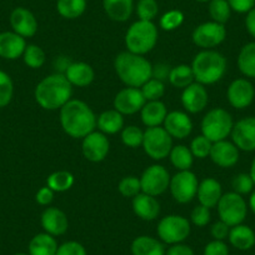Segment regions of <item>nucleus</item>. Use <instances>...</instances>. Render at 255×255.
Masks as SVG:
<instances>
[{"label": "nucleus", "mask_w": 255, "mask_h": 255, "mask_svg": "<svg viewBox=\"0 0 255 255\" xmlns=\"http://www.w3.org/2000/svg\"><path fill=\"white\" fill-rule=\"evenodd\" d=\"M97 115L83 100L70 99L60 109V124L69 136L83 139L97 128Z\"/></svg>", "instance_id": "nucleus-1"}, {"label": "nucleus", "mask_w": 255, "mask_h": 255, "mask_svg": "<svg viewBox=\"0 0 255 255\" xmlns=\"http://www.w3.org/2000/svg\"><path fill=\"white\" fill-rule=\"evenodd\" d=\"M73 85L63 73H55L44 78L35 88V100L43 109H61L72 99Z\"/></svg>", "instance_id": "nucleus-2"}, {"label": "nucleus", "mask_w": 255, "mask_h": 255, "mask_svg": "<svg viewBox=\"0 0 255 255\" xmlns=\"http://www.w3.org/2000/svg\"><path fill=\"white\" fill-rule=\"evenodd\" d=\"M114 68L119 79L127 87L141 88L151 78L153 65L144 55L123 51L114 60Z\"/></svg>", "instance_id": "nucleus-3"}, {"label": "nucleus", "mask_w": 255, "mask_h": 255, "mask_svg": "<svg viewBox=\"0 0 255 255\" xmlns=\"http://www.w3.org/2000/svg\"><path fill=\"white\" fill-rule=\"evenodd\" d=\"M197 83L212 85L222 80L227 72V59L222 53L212 49H205L195 55L191 63Z\"/></svg>", "instance_id": "nucleus-4"}, {"label": "nucleus", "mask_w": 255, "mask_h": 255, "mask_svg": "<svg viewBox=\"0 0 255 255\" xmlns=\"http://www.w3.org/2000/svg\"><path fill=\"white\" fill-rule=\"evenodd\" d=\"M158 43V28L153 21L138 20L131 24L125 34L128 51L139 55L149 53Z\"/></svg>", "instance_id": "nucleus-5"}, {"label": "nucleus", "mask_w": 255, "mask_h": 255, "mask_svg": "<svg viewBox=\"0 0 255 255\" xmlns=\"http://www.w3.org/2000/svg\"><path fill=\"white\" fill-rule=\"evenodd\" d=\"M234 122L228 110L214 108L204 115L202 120V134L212 143L225 140L232 134Z\"/></svg>", "instance_id": "nucleus-6"}, {"label": "nucleus", "mask_w": 255, "mask_h": 255, "mask_svg": "<svg viewBox=\"0 0 255 255\" xmlns=\"http://www.w3.org/2000/svg\"><path fill=\"white\" fill-rule=\"evenodd\" d=\"M217 207L220 220L229 225L230 228L243 224L247 218V202L242 195L235 191H229L223 194Z\"/></svg>", "instance_id": "nucleus-7"}, {"label": "nucleus", "mask_w": 255, "mask_h": 255, "mask_svg": "<svg viewBox=\"0 0 255 255\" xmlns=\"http://www.w3.org/2000/svg\"><path fill=\"white\" fill-rule=\"evenodd\" d=\"M190 222L181 215H166L159 222L156 233L160 242L173 245L183 243L190 235Z\"/></svg>", "instance_id": "nucleus-8"}, {"label": "nucleus", "mask_w": 255, "mask_h": 255, "mask_svg": "<svg viewBox=\"0 0 255 255\" xmlns=\"http://www.w3.org/2000/svg\"><path fill=\"white\" fill-rule=\"evenodd\" d=\"M144 151L154 160H163L168 158L173 149V138L161 127L148 128L144 131Z\"/></svg>", "instance_id": "nucleus-9"}, {"label": "nucleus", "mask_w": 255, "mask_h": 255, "mask_svg": "<svg viewBox=\"0 0 255 255\" xmlns=\"http://www.w3.org/2000/svg\"><path fill=\"white\" fill-rule=\"evenodd\" d=\"M198 178L193 171L181 170L178 171L173 178H170L171 197L180 204H186L197 197L198 193Z\"/></svg>", "instance_id": "nucleus-10"}, {"label": "nucleus", "mask_w": 255, "mask_h": 255, "mask_svg": "<svg viewBox=\"0 0 255 255\" xmlns=\"http://www.w3.org/2000/svg\"><path fill=\"white\" fill-rule=\"evenodd\" d=\"M170 184V174L163 165H151L140 176L141 193L158 197L165 193Z\"/></svg>", "instance_id": "nucleus-11"}, {"label": "nucleus", "mask_w": 255, "mask_h": 255, "mask_svg": "<svg viewBox=\"0 0 255 255\" xmlns=\"http://www.w3.org/2000/svg\"><path fill=\"white\" fill-rule=\"evenodd\" d=\"M227 38V29L224 24H219L217 21H207L197 28L193 31V43L199 48L212 49L215 46L220 45Z\"/></svg>", "instance_id": "nucleus-12"}, {"label": "nucleus", "mask_w": 255, "mask_h": 255, "mask_svg": "<svg viewBox=\"0 0 255 255\" xmlns=\"http://www.w3.org/2000/svg\"><path fill=\"white\" fill-rule=\"evenodd\" d=\"M109 139L102 131L94 130L93 133L88 134L85 138H83V155L87 160L92 161V163H99V161L104 160L109 153Z\"/></svg>", "instance_id": "nucleus-13"}, {"label": "nucleus", "mask_w": 255, "mask_h": 255, "mask_svg": "<svg viewBox=\"0 0 255 255\" xmlns=\"http://www.w3.org/2000/svg\"><path fill=\"white\" fill-rule=\"evenodd\" d=\"M145 103V98L139 88L127 87L115 95L114 109L123 115H133L140 112Z\"/></svg>", "instance_id": "nucleus-14"}, {"label": "nucleus", "mask_w": 255, "mask_h": 255, "mask_svg": "<svg viewBox=\"0 0 255 255\" xmlns=\"http://www.w3.org/2000/svg\"><path fill=\"white\" fill-rule=\"evenodd\" d=\"M230 135L239 150L255 151V117L244 118L235 123Z\"/></svg>", "instance_id": "nucleus-15"}, {"label": "nucleus", "mask_w": 255, "mask_h": 255, "mask_svg": "<svg viewBox=\"0 0 255 255\" xmlns=\"http://www.w3.org/2000/svg\"><path fill=\"white\" fill-rule=\"evenodd\" d=\"M255 97V89L248 79H235L230 83L227 92L229 104L235 109H245L253 103Z\"/></svg>", "instance_id": "nucleus-16"}, {"label": "nucleus", "mask_w": 255, "mask_h": 255, "mask_svg": "<svg viewBox=\"0 0 255 255\" xmlns=\"http://www.w3.org/2000/svg\"><path fill=\"white\" fill-rule=\"evenodd\" d=\"M209 103V94L205 85L194 82L181 93V104L186 112L191 114L203 112Z\"/></svg>", "instance_id": "nucleus-17"}, {"label": "nucleus", "mask_w": 255, "mask_h": 255, "mask_svg": "<svg viewBox=\"0 0 255 255\" xmlns=\"http://www.w3.org/2000/svg\"><path fill=\"white\" fill-rule=\"evenodd\" d=\"M10 25L14 33L19 34L24 39L31 38L38 31V20L26 8H15L11 11Z\"/></svg>", "instance_id": "nucleus-18"}, {"label": "nucleus", "mask_w": 255, "mask_h": 255, "mask_svg": "<svg viewBox=\"0 0 255 255\" xmlns=\"http://www.w3.org/2000/svg\"><path fill=\"white\" fill-rule=\"evenodd\" d=\"M41 227L44 232L53 237H60L67 233L69 228V220L67 214L59 208H46L40 218Z\"/></svg>", "instance_id": "nucleus-19"}, {"label": "nucleus", "mask_w": 255, "mask_h": 255, "mask_svg": "<svg viewBox=\"0 0 255 255\" xmlns=\"http://www.w3.org/2000/svg\"><path fill=\"white\" fill-rule=\"evenodd\" d=\"M210 159L220 168H232L239 161V149L233 141L225 140L213 143Z\"/></svg>", "instance_id": "nucleus-20"}, {"label": "nucleus", "mask_w": 255, "mask_h": 255, "mask_svg": "<svg viewBox=\"0 0 255 255\" xmlns=\"http://www.w3.org/2000/svg\"><path fill=\"white\" fill-rule=\"evenodd\" d=\"M163 125L169 135L175 139H185L193 130V122L189 115L178 110L168 113Z\"/></svg>", "instance_id": "nucleus-21"}, {"label": "nucleus", "mask_w": 255, "mask_h": 255, "mask_svg": "<svg viewBox=\"0 0 255 255\" xmlns=\"http://www.w3.org/2000/svg\"><path fill=\"white\" fill-rule=\"evenodd\" d=\"M26 48L25 39L14 31L0 33V56L8 60L20 58Z\"/></svg>", "instance_id": "nucleus-22"}, {"label": "nucleus", "mask_w": 255, "mask_h": 255, "mask_svg": "<svg viewBox=\"0 0 255 255\" xmlns=\"http://www.w3.org/2000/svg\"><path fill=\"white\" fill-rule=\"evenodd\" d=\"M68 82L73 85V87L78 88H85L93 83L95 78L94 69L92 65L84 61H74L68 65L65 72L63 73Z\"/></svg>", "instance_id": "nucleus-23"}, {"label": "nucleus", "mask_w": 255, "mask_h": 255, "mask_svg": "<svg viewBox=\"0 0 255 255\" xmlns=\"http://www.w3.org/2000/svg\"><path fill=\"white\" fill-rule=\"evenodd\" d=\"M133 210L138 218L145 222L155 220L160 214V204L153 195L139 193L133 198Z\"/></svg>", "instance_id": "nucleus-24"}, {"label": "nucleus", "mask_w": 255, "mask_h": 255, "mask_svg": "<svg viewBox=\"0 0 255 255\" xmlns=\"http://www.w3.org/2000/svg\"><path fill=\"white\" fill-rule=\"evenodd\" d=\"M223 195L222 185L219 181L214 178H205L202 180L198 186L197 197L199 199V203L207 208L217 207L219 203L220 198Z\"/></svg>", "instance_id": "nucleus-25"}, {"label": "nucleus", "mask_w": 255, "mask_h": 255, "mask_svg": "<svg viewBox=\"0 0 255 255\" xmlns=\"http://www.w3.org/2000/svg\"><path fill=\"white\" fill-rule=\"evenodd\" d=\"M168 115L165 104L160 100H154V102H146L140 110L141 122L145 127L154 128L160 127Z\"/></svg>", "instance_id": "nucleus-26"}, {"label": "nucleus", "mask_w": 255, "mask_h": 255, "mask_svg": "<svg viewBox=\"0 0 255 255\" xmlns=\"http://www.w3.org/2000/svg\"><path fill=\"white\" fill-rule=\"evenodd\" d=\"M103 8L112 20L124 23L133 14L134 0H103Z\"/></svg>", "instance_id": "nucleus-27"}, {"label": "nucleus", "mask_w": 255, "mask_h": 255, "mask_svg": "<svg viewBox=\"0 0 255 255\" xmlns=\"http://www.w3.org/2000/svg\"><path fill=\"white\" fill-rule=\"evenodd\" d=\"M229 243L238 250H250L255 245V233L250 227L244 224L235 225L230 228Z\"/></svg>", "instance_id": "nucleus-28"}, {"label": "nucleus", "mask_w": 255, "mask_h": 255, "mask_svg": "<svg viewBox=\"0 0 255 255\" xmlns=\"http://www.w3.org/2000/svg\"><path fill=\"white\" fill-rule=\"evenodd\" d=\"M131 255H165V248L160 240L149 235L135 238L130 247Z\"/></svg>", "instance_id": "nucleus-29"}, {"label": "nucleus", "mask_w": 255, "mask_h": 255, "mask_svg": "<svg viewBox=\"0 0 255 255\" xmlns=\"http://www.w3.org/2000/svg\"><path fill=\"white\" fill-rule=\"evenodd\" d=\"M58 242L48 233H39L29 243V255H56Z\"/></svg>", "instance_id": "nucleus-30"}, {"label": "nucleus", "mask_w": 255, "mask_h": 255, "mask_svg": "<svg viewBox=\"0 0 255 255\" xmlns=\"http://www.w3.org/2000/svg\"><path fill=\"white\" fill-rule=\"evenodd\" d=\"M97 127L99 131L107 134H117L124 128V118L118 110L109 109L103 112L97 119Z\"/></svg>", "instance_id": "nucleus-31"}, {"label": "nucleus", "mask_w": 255, "mask_h": 255, "mask_svg": "<svg viewBox=\"0 0 255 255\" xmlns=\"http://www.w3.org/2000/svg\"><path fill=\"white\" fill-rule=\"evenodd\" d=\"M238 68L243 75L255 79V41L245 44L240 49L238 55Z\"/></svg>", "instance_id": "nucleus-32"}, {"label": "nucleus", "mask_w": 255, "mask_h": 255, "mask_svg": "<svg viewBox=\"0 0 255 255\" xmlns=\"http://www.w3.org/2000/svg\"><path fill=\"white\" fill-rule=\"evenodd\" d=\"M168 80L173 87L178 88V89H185L186 87L194 83L195 78L190 65L180 64V65L171 68Z\"/></svg>", "instance_id": "nucleus-33"}, {"label": "nucleus", "mask_w": 255, "mask_h": 255, "mask_svg": "<svg viewBox=\"0 0 255 255\" xmlns=\"http://www.w3.org/2000/svg\"><path fill=\"white\" fill-rule=\"evenodd\" d=\"M56 10L63 18L77 19L87 10V0H58Z\"/></svg>", "instance_id": "nucleus-34"}, {"label": "nucleus", "mask_w": 255, "mask_h": 255, "mask_svg": "<svg viewBox=\"0 0 255 255\" xmlns=\"http://www.w3.org/2000/svg\"><path fill=\"white\" fill-rule=\"evenodd\" d=\"M46 185L54 193H64L72 189V186L74 185V175L67 170L54 171L46 179Z\"/></svg>", "instance_id": "nucleus-35"}, {"label": "nucleus", "mask_w": 255, "mask_h": 255, "mask_svg": "<svg viewBox=\"0 0 255 255\" xmlns=\"http://www.w3.org/2000/svg\"><path fill=\"white\" fill-rule=\"evenodd\" d=\"M171 164L179 171L181 170H190L193 161H194V155L191 154L190 148L185 145H175L171 149L169 154Z\"/></svg>", "instance_id": "nucleus-36"}, {"label": "nucleus", "mask_w": 255, "mask_h": 255, "mask_svg": "<svg viewBox=\"0 0 255 255\" xmlns=\"http://www.w3.org/2000/svg\"><path fill=\"white\" fill-rule=\"evenodd\" d=\"M23 59L26 67L31 68V69H39L45 64L46 55L45 51L40 46L30 44V45H26L23 54Z\"/></svg>", "instance_id": "nucleus-37"}, {"label": "nucleus", "mask_w": 255, "mask_h": 255, "mask_svg": "<svg viewBox=\"0 0 255 255\" xmlns=\"http://www.w3.org/2000/svg\"><path fill=\"white\" fill-rule=\"evenodd\" d=\"M209 14L213 21L219 24H225L232 15V8L227 0H210Z\"/></svg>", "instance_id": "nucleus-38"}, {"label": "nucleus", "mask_w": 255, "mask_h": 255, "mask_svg": "<svg viewBox=\"0 0 255 255\" xmlns=\"http://www.w3.org/2000/svg\"><path fill=\"white\" fill-rule=\"evenodd\" d=\"M144 98L146 102H154V100H160L163 95L165 94V84L158 79L150 78L143 87L140 88Z\"/></svg>", "instance_id": "nucleus-39"}, {"label": "nucleus", "mask_w": 255, "mask_h": 255, "mask_svg": "<svg viewBox=\"0 0 255 255\" xmlns=\"http://www.w3.org/2000/svg\"><path fill=\"white\" fill-rule=\"evenodd\" d=\"M118 190L125 198H134L141 193L140 178L136 176H125L118 184Z\"/></svg>", "instance_id": "nucleus-40"}, {"label": "nucleus", "mask_w": 255, "mask_h": 255, "mask_svg": "<svg viewBox=\"0 0 255 255\" xmlns=\"http://www.w3.org/2000/svg\"><path fill=\"white\" fill-rule=\"evenodd\" d=\"M144 139V131L140 128L135 127V125H129V127L123 128L122 130V141L124 145L129 146V148H138L143 144Z\"/></svg>", "instance_id": "nucleus-41"}, {"label": "nucleus", "mask_w": 255, "mask_h": 255, "mask_svg": "<svg viewBox=\"0 0 255 255\" xmlns=\"http://www.w3.org/2000/svg\"><path fill=\"white\" fill-rule=\"evenodd\" d=\"M159 13V5L156 0H139L136 4V14L139 20L153 21Z\"/></svg>", "instance_id": "nucleus-42"}, {"label": "nucleus", "mask_w": 255, "mask_h": 255, "mask_svg": "<svg viewBox=\"0 0 255 255\" xmlns=\"http://www.w3.org/2000/svg\"><path fill=\"white\" fill-rule=\"evenodd\" d=\"M14 94V84L11 78L5 72L0 70V108H4L11 102Z\"/></svg>", "instance_id": "nucleus-43"}, {"label": "nucleus", "mask_w": 255, "mask_h": 255, "mask_svg": "<svg viewBox=\"0 0 255 255\" xmlns=\"http://www.w3.org/2000/svg\"><path fill=\"white\" fill-rule=\"evenodd\" d=\"M184 21V14L180 10H173L166 11L165 14H163V16L159 20V25L163 30L165 31H173L175 29H178L179 26L183 24Z\"/></svg>", "instance_id": "nucleus-44"}, {"label": "nucleus", "mask_w": 255, "mask_h": 255, "mask_svg": "<svg viewBox=\"0 0 255 255\" xmlns=\"http://www.w3.org/2000/svg\"><path fill=\"white\" fill-rule=\"evenodd\" d=\"M213 143L204 135L195 136L190 143V151L194 155V158L198 159H205L207 156L210 155V150H212Z\"/></svg>", "instance_id": "nucleus-45"}, {"label": "nucleus", "mask_w": 255, "mask_h": 255, "mask_svg": "<svg viewBox=\"0 0 255 255\" xmlns=\"http://www.w3.org/2000/svg\"><path fill=\"white\" fill-rule=\"evenodd\" d=\"M254 181H253L250 174L247 173H240L238 175L234 176L232 181L233 191L238 193L240 195H245L252 193L253 189H254Z\"/></svg>", "instance_id": "nucleus-46"}, {"label": "nucleus", "mask_w": 255, "mask_h": 255, "mask_svg": "<svg viewBox=\"0 0 255 255\" xmlns=\"http://www.w3.org/2000/svg\"><path fill=\"white\" fill-rule=\"evenodd\" d=\"M210 218H212V214H210L209 208L204 207V205L199 204L191 210L190 213V220L191 223L198 228H203L205 225L209 224Z\"/></svg>", "instance_id": "nucleus-47"}, {"label": "nucleus", "mask_w": 255, "mask_h": 255, "mask_svg": "<svg viewBox=\"0 0 255 255\" xmlns=\"http://www.w3.org/2000/svg\"><path fill=\"white\" fill-rule=\"evenodd\" d=\"M56 255H88V253L82 243L69 240L59 245Z\"/></svg>", "instance_id": "nucleus-48"}, {"label": "nucleus", "mask_w": 255, "mask_h": 255, "mask_svg": "<svg viewBox=\"0 0 255 255\" xmlns=\"http://www.w3.org/2000/svg\"><path fill=\"white\" fill-rule=\"evenodd\" d=\"M203 255H229V248L224 240H212L204 247Z\"/></svg>", "instance_id": "nucleus-49"}, {"label": "nucleus", "mask_w": 255, "mask_h": 255, "mask_svg": "<svg viewBox=\"0 0 255 255\" xmlns=\"http://www.w3.org/2000/svg\"><path fill=\"white\" fill-rule=\"evenodd\" d=\"M230 227L225 224L224 222L219 220V222L214 223L210 228V234H212L213 239L214 240H225L229 237Z\"/></svg>", "instance_id": "nucleus-50"}, {"label": "nucleus", "mask_w": 255, "mask_h": 255, "mask_svg": "<svg viewBox=\"0 0 255 255\" xmlns=\"http://www.w3.org/2000/svg\"><path fill=\"white\" fill-rule=\"evenodd\" d=\"M232 10L244 14L252 10L255 6V0H227Z\"/></svg>", "instance_id": "nucleus-51"}, {"label": "nucleus", "mask_w": 255, "mask_h": 255, "mask_svg": "<svg viewBox=\"0 0 255 255\" xmlns=\"http://www.w3.org/2000/svg\"><path fill=\"white\" fill-rule=\"evenodd\" d=\"M169 74H170V67L168 64L158 63L153 65V72H151V78L158 79L160 82H165L169 79Z\"/></svg>", "instance_id": "nucleus-52"}, {"label": "nucleus", "mask_w": 255, "mask_h": 255, "mask_svg": "<svg viewBox=\"0 0 255 255\" xmlns=\"http://www.w3.org/2000/svg\"><path fill=\"white\" fill-rule=\"evenodd\" d=\"M53 199H54V191L51 190L48 185L39 189L38 193H36L35 195L36 203L40 205H44V207L50 204V203L53 202Z\"/></svg>", "instance_id": "nucleus-53"}, {"label": "nucleus", "mask_w": 255, "mask_h": 255, "mask_svg": "<svg viewBox=\"0 0 255 255\" xmlns=\"http://www.w3.org/2000/svg\"><path fill=\"white\" fill-rule=\"evenodd\" d=\"M165 255H194V250L189 245L178 243V244L170 245V248L165 252Z\"/></svg>", "instance_id": "nucleus-54"}, {"label": "nucleus", "mask_w": 255, "mask_h": 255, "mask_svg": "<svg viewBox=\"0 0 255 255\" xmlns=\"http://www.w3.org/2000/svg\"><path fill=\"white\" fill-rule=\"evenodd\" d=\"M245 26H247L248 33L255 39V6L252 9V10L247 13V18H245Z\"/></svg>", "instance_id": "nucleus-55"}, {"label": "nucleus", "mask_w": 255, "mask_h": 255, "mask_svg": "<svg viewBox=\"0 0 255 255\" xmlns=\"http://www.w3.org/2000/svg\"><path fill=\"white\" fill-rule=\"evenodd\" d=\"M249 208L252 209V212L255 214V190H253L252 195L249 198Z\"/></svg>", "instance_id": "nucleus-56"}, {"label": "nucleus", "mask_w": 255, "mask_h": 255, "mask_svg": "<svg viewBox=\"0 0 255 255\" xmlns=\"http://www.w3.org/2000/svg\"><path fill=\"white\" fill-rule=\"evenodd\" d=\"M249 174H250V176H252L253 181H254V184H255V158L253 159V161H252V165H250Z\"/></svg>", "instance_id": "nucleus-57"}, {"label": "nucleus", "mask_w": 255, "mask_h": 255, "mask_svg": "<svg viewBox=\"0 0 255 255\" xmlns=\"http://www.w3.org/2000/svg\"><path fill=\"white\" fill-rule=\"evenodd\" d=\"M13 255H29V253L28 254H26V253H15V254H13Z\"/></svg>", "instance_id": "nucleus-58"}, {"label": "nucleus", "mask_w": 255, "mask_h": 255, "mask_svg": "<svg viewBox=\"0 0 255 255\" xmlns=\"http://www.w3.org/2000/svg\"><path fill=\"white\" fill-rule=\"evenodd\" d=\"M197 1H199V3H208L210 0H197Z\"/></svg>", "instance_id": "nucleus-59"}]
</instances>
